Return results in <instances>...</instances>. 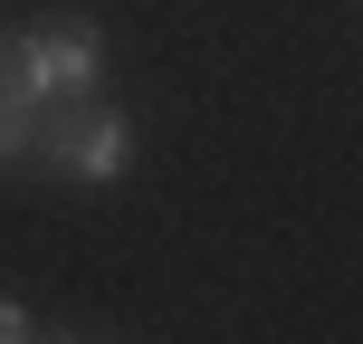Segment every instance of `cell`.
<instances>
[{"label": "cell", "mask_w": 363, "mask_h": 344, "mask_svg": "<svg viewBox=\"0 0 363 344\" xmlns=\"http://www.w3.org/2000/svg\"><path fill=\"white\" fill-rule=\"evenodd\" d=\"M0 87H19V57H10V29H0Z\"/></svg>", "instance_id": "cell-4"}, {"label": "cell", "mask_w": 363, "mask_h": 344, "mask_svg": "<svg viewBox=\"0 0 363 344\" xmlns=\"http://www.w3.org/2000/svg\"><path fill=\"white\" fill-rule=\"evenodd\" d=\"M29 335H48V326H38V306L0 287V344H29Z\"/></svg>", "instance_id": "cell-3"}, {"label": "cell", "mask_w": 363, "mask_h": 344, "mask_svg": "<svg viewBox=\"0 0 363 344\" xmlns=\"http://www.w3.org/2000/svg\"><path fill=\"white\" fill-rule=\"evenodd\" d=\"M29 144H38V96L0 87V172H29Z\"/></svg>", "instance_id": "cell-2"}, {"label": "cell", "mask_w": 363, "mask_h": 344, "mask_svg": "<svg viewBox=\"0 0 363 344\" xmlns=\"http://www.w3.org/2000/svg\"><path fill=\"white\" fill-rule=\"evenodd\" d=\"M10 57H19V87H29L38 106L106 87V29H96L86 10H48V19H29V29H10Z\"/></svg>", "instance_id": "cell-1"}]
</instances>
